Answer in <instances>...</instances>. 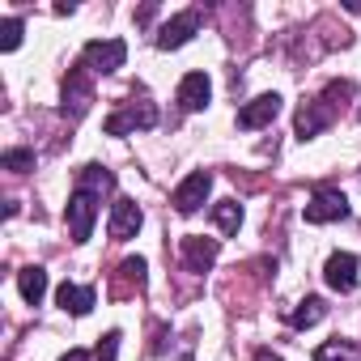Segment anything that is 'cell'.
<instances>
[{
    "mask_svg": "<svg viewBox=\"0 0 361 361\" xmlns=\"http://www.w3.org/2000/svg\"><path fill=\"white\" fill-rule=\"evenodd\" d=\"M348 98H353V81H331V85L323 90V98L298 106V115H293V136H298V140H314L319 132H327Z\"/></svg>",
    "mask_w": 361,
    "mask_h": 361,
    "instance_id": "1",
    "label": "cell"
},
{
    "mask_svg": "<svg viewBox=\"0 0 361 361\" xmlns=\"http://www.w3.org/2000/svg\"><path fill=\"white\" fill-rule=\"evenodd\" d=\"M136 128H140V132H145V128H157V106H153L145 94H140V98L132 94V102H123V106L106 119V136H128V132H136Z\"/></svg>",
    "mask_w": 361,
    "mask_h": 361,
    "instance_id": "2",
    "label": "cell"
},
{
    "mask_svg": "<svg viewBox=\"0 0 361 361\" xmlns=\"http://www.w3.org/2000/svg\"><path fill=\"white\" fill-rule=\"evenodd\" d=\"M98 200H102V196H94V192H85V188H73V196H68V209H64L73 243H90V234H94V221H98Z\"/></svg>",
    "mask_w": 361,
    "mask_h": 361,
    "instance_id": "3",
    "label": "cell"
},
{
    "mask_svg": "<svg viewBox=\"0 0 361 361\" xmlns=\"http://www.w3.org/2000/svg\"><path fill=\"white\" fill-rule=\"evenodd\" d=\"M123 60H128V43L123 39H94V43H85V51H81V68H90V73H119L123 68Z\"/></svg>",
    "mask_w": 361,
    "mask_h": 361,
    "instance_id": "4",
    "label": "cell"
},
{
    "mask_svg": "<svg viewBox=\"0 0 361 361\" xmlns=\"http://www.w3.org/2000/svg\"><path fill=\"white\" fill-rule=\"evenodd\" d=\"M302 217H306L310 226H327V221H344V217H348V200H344V192H336V188H314V196L306 200V209H302Z\"/></svg>",
    "mask_w": 361,
    "mask_h": 361,
    "instance_id": "5",
    "label": "cell"
},
{
    "mask_svg": "<svg viewBox=\"0 0 361 361\" xmlns=\"http://www.w3.org/2000/svg\"><path fill=\"white\" fill-rule=\"evenodd\" d=\"M209 192H213V174L209 170H192L183 183L174 188V200L170 204L183 213V217H192V213H200V204L209 200Z\"/></svg>",
    "mask_w": 361,
    "mask_h": 361,
    "instance_id": "6",
    "label": "cell"
},
{
    "mask_svg": "<svg viewBox=\"0 0 361 361\" xmlns=\"http://www.w3.org/2000/svg\"><path fill=\"white\" fill-rule=\"evenodd\" d=\"M196 30H200V13H196V9H183V13H174V18L157 30V39H153V43H157L161 51H174V47L192 43V35H196Z\"/></svg>",
    "mask_w": 361,
    "mask_h": 361,
    "instance_id": "7",
    "label": "cell"
},
{
    "mask_svg": "<svg viewBox=\"0 0 361 361\" xmlns=\"http://www.w3.org/2000/svg\"><path fill=\"white\" fill-rule=\"evenodd\" d=\"M94 102V85H90V68H73L64 77V115L68 119H81Z\"/></svg>",
    "mask_w": 361,
    "mask_h": 361,
    "instance_id": "8",
    "label": "cell"
},
{
    "mask_svg": "<svg viewBox=\"0 0 361 361\" xmlns=\"http://www.w3.org/2000/svg\"><path fill=\"white\" fill-rule=\"evenodd\" d=\"M217 251H221V243L217 238H200V234H188L183 243H178V255H183L188 272H209L217 264Z\"/></svg>",
    "mask_w": 361,
    "mask_h": 361,
    "instance_id": "9",
    "label": "cell"
},
{
    "mask_svg": "<svg viewBox=\"0 0 361 361\" xmlns=\"http://www.w3.org/2000/svg\"><path fill=\"white\" fill-rule=\"evenodd\" d=\"M140 221H145L140 204H136V200H128V196H119V200L111 204V221H106V234H111L115 243H128V238L140 230Z\"/></svg>",
    "mask_w": 361,
    "mask_h": 361,
    "instance_id": "10",
    "label": "cell"
},
{
    "mask_svg": "<svg viewBox=\"0 0 361 361\" xmlns=\"http://www.w3.org/2000/svg\"><path fill=\"white\" fill-rule=\"evenodd\" d=\"M276 115H281V94H259V98H251L238 111V128L243 132H255V128H268Z\"/></svg>",
    "mask_w": 361,
    "mask_h": 361,
    "instance_id": "11",
    "label": "cell"
},
{
    "mask_svg": "<svg viewBox=\"0 0 361 361\" xmlns=\"http://www.w3.org/2000/svg\"><path fill=\"white\" fill-rule=\"evenodd\" d=\"M323 281H327L336 293H353V289H357V255L336 251V255L327 259V268H323Z\"/></svg>",
    "mask_w": 361,
    "mask_h": 361,
    "instance_id": "12",
    "label": "cell"
},
{
    "mask_svg": "<svg viewBox=\"0 0 361 361\" xmlns=\"http://www.w3.org/2000/svg\"><path fill=\"white\" fill-rule=\"evenodd\" d=\"M209 98H213L209 73H188L183 81H178V106H183V111H204Z\"/></svg>",
    "mask_w": 361,
    "mask_h": 361,
    "instance_id": "13",
    "label": "cell"
},
{
    "mask_svg": "<svg viewBox=\"0 0 361 361\" xmlns=\"http://www.w3.org/2000/svg\"><path fill=\"white\" fill-rule=\"evenodd\" d=\"M56 302H60V310L64 314H90L94 310V302H98V293L90 289V285H73V281H64L60 289H56Z\"/></svg>",
    "mask_w": 361,
    "mask_h": 361,
    "instance_id": "14",
    "label": "cell"
},
{
    "mask_svg": "<svg viewBox=\"0 0 361 361\" xmlns=\"http://www.w3.org/2000/svg\"><path fill=\"white\" fill-rule=\"evenodd\" d=\"M77 188H85V192H94V196L115 192V174H111L106 166L90 161V166H81V170H77Z\"/></svg>",
    "mask_w": 361,
    "mask_h": 361,
    "instance_id": "15",
    "label": "cell"
},
{
    "mask_svg": "<svg viewBox=\"0 0 361 361\" xmlns=\"http://www.w3.org/2000/svg\"><path fill=\"white\" fill-rule=\"evenodd\" d=\"M18 289H22V298H26L30 306H39V302L47 298V272H43L39 264L22 268V272H18Z\"/></svg>",
    "mask_w": 361,
    "mask_h": 361,
    "instance_id": "16",
    "label": "cell"
},
{
    "mask_svg": "<svg viewBox=\"0 0 361 361\" xmlns=\"http://www.w3.org/2000/svg\"><path fill=\"white\" fill-rule=\"evenodd\" d=\"M323 314H327V302H323V298H302V302L289 310V327L306 331V327H314Z\"/></svg>",
    "mask_w": 361,
    "mask_h": 361,
    "instance_id": "17",
    "label": "cell"
},
{
    "mask_svg": "<svg viewBox=\"0 0 361 361\" xmlns=\"http://www.w3.org/2000/svg\"><path fill=\"white\" fill-rule=\"evenodd\" d=\"M314 361H361V344H353V340H327V344H319V353H314Z\"/></svg>",
    "mask_w": 361,
    "mask_h": 361,
    "instance_id": "18",
    "label": "cell"
},
{
    "mask_svg": "<svg viewBox=\"0 0 361 361\" xmlns=\"http://www.w3.org/2000/svg\"><path fill=\"white\" fill-rule=\"evenodd\" d=\"M213 221H217L221 234H238V226H243V204H238V200H217V204H213Z\"/></svg>",
    "mask_w": 361,
    "mask_h": 361,
    "instance_id": "19",
    "label": "cell"
},
{
    "mask_svg": "<svg viewBox=\"0 0 361 361\" xmlns=\"http://www.w3.org/2000/svg\"><path fill=\"white\" fill-rule=\"evenodd\" d=\"M22 35H26V22L22 18H5V22H0V51H18Z\"/></svg>",
    "mask_w": 361,
    "mask_h": 361,
    "instance_id": "20",
    "label": "cell"
},
{
    "mask_svg": "<svg viewBox=\"0 0 361 361\" xmlns=\"http://www.w3.org/2000/svg\"><path fill=\"white\" fill-rule=\"evenodd\" d=\"M0 166L13 170V174H26V170H35V153H30V149H5Z\"/></svg>",
    "mask_w": 361,
    "mask_h": 361,
    "instance_id": "21",
    "label": "cell"
},
{
    "mask_svg": "<svg viewBox=\"0 0 361 361\" xmlns=\"http://www.w3.org/2000/svg\"><path fill=\"white\" fill-rule=\"evenodd\" d=\"M119 281H128V285L140 289V285H145V259H140V255L123 259V264H119Z\"/></svg>",
    "mask_w": 361,
    "mask_h": 361,
    "instance_id": "22",
    "label": "cell"
},
{
    "mask_svg": "<svg viewBox=\"0 0 361 361\" xmlns=\"http://www.w3.org/2000/svg\"><path fill=\"white\" fill-rule=\"evenodd\" d=\"M119 340H123L119 331H106V336L98 340V348H94V357H98V361H115V357H119Z\"/></svg>",
    "mask_w": 361,
    "mask_h": 361,
    "instance_id": "23",
    "label": "cell"
},
{
    "mask_svg": "<svg viewBox=\"0 0 361 361\" xmlns=\"http://www.w3.org/2000/svg\"><path fill=\"white\" fill-rule=\"evenodd\" d=\"M60 361H90V353H85V348H68Z\"/></svg>",
    "mask_w": 361,
    "mask_h": 361,
    "instance_id": "24",
    "label": "cell"
},
{
    "mask_svg": "<svg viewBox=\"0 0 361 361\" xmlns=\"http://www.w3.org/2000/svg\"><path fill=\"white\" fill-rule=\"evenodd\" d=\"M255 361H285V357H281V353H272V348H259V353H255Z\"/></svg>",
    "mask_w": 361,
    "mask_h": 361,
    "instance_id": "25",
    "label": "cell"
}]
</instances>
